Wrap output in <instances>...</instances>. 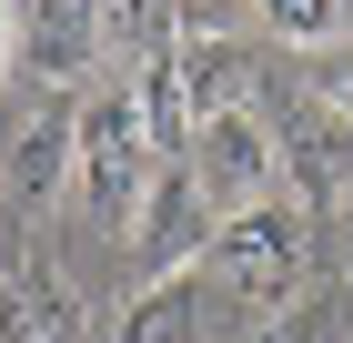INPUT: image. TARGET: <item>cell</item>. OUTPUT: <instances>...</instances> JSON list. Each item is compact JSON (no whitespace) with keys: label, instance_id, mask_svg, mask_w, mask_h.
Masks as SVG:
<instances>
[{"label":"cell","instance_id":"7a4b0ae2","mask_svg":"<svg viewBox=\"0 0 353 343\" xmlns=\"http://www.w3.org/2000/svg\"><path fill=\"white\" fill-rule=\"evenodd\" d=\"M202 263L232 283V303H252V313H293V303H303V273H313V212H303L293 192H272V202H252V212L222 222Z\"/></svg>","mask_w":353,"mask_h":343},{"label":"cell","instance_id":"5b68a950","mask_svg":"<svg viewBox=\"0 0 353 343\" xmlns=\"http://www.w3.org/2000/svg\"><path fill=\"white\" fill-rule=\"evenodd\" d=\"M212 233H222V212L202 202V182H192L182 161H162V182H152V202H141V222H132V263L152 273V283H172V273H202Z\"/></svg>","mask_w":353,"mask_h":343},{"label":"cell","instance_id":"277c9868","mask_svg":"<svg viewBox=\"0 0 353 343\" xmlns=\"http://www.w3.org/2000/svg\"><path fill=\"white\" fill-rule=\"evenodd\" d=\"M71 152H81V111L61 101V91L10 101V121H0V182H10V202L41 212L61 182H71Z\"/></svg>","mask_w":353,"mask_h":343},{"label":"cell","instance_id":"9c48e42d","mask_svg":"<svg viewBox=\"0 0 353 343\" xmlns=\"http://www.w3.org/2000/svg\"><path fill=\"white\" fill-rule=\"evenodd\" d=\"M111 343H202V273H172V283H141L121 303V333Z\"/></svg>","mask_w":353,"mask_h":343},{"label":"cell","instance_id":"6da1fadb","mask_svg":"<svg viewBox=\"0 0 353 343\" xmlns=\"http://www.w3.org/2000/svg\"><path fill=\"white\" fill-rule=\"evenodd\" d=\"M71 182H81V212L101 222V233H121V242H132L141 202H152V182H162V152H152V132H141L132 81L81 101V152H71Z\"/></svg>","mask_w":353,"mask_h":343},{"label":"cell","instance_id":"8fae6325","mask_svg":"<svg viewBox=\"0 0 353 343\" xmlns=\"http://www.w3.org/2000/svg\"><path fill=\"white\" fill-rule=\"evenodd\" d=\"M303 81H313V101H323L333 121H353V41H333V51H313V71H303Z\"/></svg>","mask_w":353,"mask_h":343},{"label":"cell","instance_id":"7c38bea8","mask_svg":"<svg viewBox=\"0 0 353 343\" xmlns=\"http://www.w3.org/2000/svg\"><path fill=\"white\" fill-rule=\"evenodd\" d=\"M10 61H21V0H0V81H10Z\"/></svg>","mask_w":353,"mask_h":343},{"label":"cell","instance_id":"8992f818","mask_svg":"<svg viewBox=\"0 0 353 343\" xmlns=\"http://www.w3.org/2000/svg\"><path fill=\"white\" fill-rule=\"evenodd\" d=\"M21 61H30L41 91H71L101 61V0H30L21 10Z\"/></svg>","mask_w":353,"mask_h":343},{"label":"cell","instance_id":"ba28073f","mask_svg":"<svg viewBox=\"0 0 353 343\" xmlns=\"http://www.w3.org/2000/svg\"><path fill=\"white\" fill-rule=\"evenodd\" d=\"M172 71H182L192 121H212V111H243V101H252V51L232 41V30H212V41H182V51H172Z\"/></svg>","mask_w":353,"mask_h":343},{"label":"cell","instance_id":"3957f363","mask_svg":"<svg viewBox=\"0 0 353 343\" xmlns=\"http://www.w3.org/2000/svg\"><path fill=\"white\" fill-rule=\"evenodd\" d=\"M182 172L202 182V202L232 222V212H252V202H272V172H283V141L263 132V111H212L202 132H192V152H182Z\"/></svg>","mask_w":353,"mask_h":343},{"label":"cell","instance_id":"30bf717a","mask_svg":"<svg viewBox=\"0 0 353 343\" xmlns=\"http://www.w3.org/2000/svg\"><path fill=\"white\" fill-rule=\"evenodd\" d=\"M263 10L272 41H293V51H333L343 41V0H252Z\"/></svg>","mask_w":353,"mask_h":343},{"label":"cell","instance_id":"52a82bcc","mask_svg":"<svg viewBox=\"0 0 353 343\" xmlns=\"http://www.w3.org/2000/svg\"><path fill=\"white\" fill-rule=\"evenodd\" d=\"M0 343H81V293H71L61 263L21 253L0 273Z\"/></svg>","mask_w":353,"mask_h":343}]
</instances>
